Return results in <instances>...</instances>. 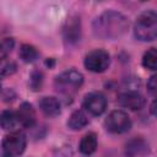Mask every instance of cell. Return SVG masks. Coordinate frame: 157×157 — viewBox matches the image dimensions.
Returning <instances> with one entry per match:
<instances>
[{
    "label": "cell",
    "mask_w": 157,
    "mask_h": 157,
    "mask_svg": "<svg viewBox=\"0 0 157 157\" xmlns=\"http://www.w3.org/2000/svg\"><path fill=\"white\" fill-rule=\"evenodd\" d=\"M128 27V18L123 13L112 10L101 13L92 23L93 33L102 39H117L126 32Z\"/></svg>",
    "instance_id": "6da1fadb"
},
{
    "label": "cell",
    "mask_w": 157,
    "mask_h": 157,
    "mask_svg": "<svg viewBox=\"0 0 157 157\" xmlns=\"http://www.w3.org/2000/svg\"><path fill=\"white\" fill-rule=\"evenodd\" d=\"M134 34L142 42L157 39V12L145 11L140 13L134 25Z\"/></svg>",
    "instance_id": "7a4b0ae2"
},
{
    "label": "cell",
    "mask_w": 157,
    "mask_h": 157,
    "mask_svg": "<svg viewBox=\"0 0 157 157\" xmlns=\"http://www.w3.org/2000/svg\"><path fill=\"white\" fill-rule=\"evenodd\" d=\"M83 83V76L77 70H66L58 75L54 80V86L58 92L64 94L75 93Z\"/></svg>",
    "instance_id": "3957f363"
},
{
    "label": "cell",
    "mask_w": 157,
    "mask_h": 157,
    "mask_svg": "<svg viewBox=\"0 0 157 157\" xmlns=\"http://www.w3.org/2000/svg\"><path fill=\"white\" fill-rule=\"evenodd\" d=\"M26 148V136L22 131H11L2 140V157H15Z\"/></svg>",
    "instance_id": "277c9868"
},
{
    "label": "cell",
    "mask_w": 157,
    "mask_h": 157,
    "mask_svg": "<svg viewBox=\"0 0 157 157\" xmlns=\"http://www.w3.org/2000/svg\"><path fill=\"white\" fill-rule=\"evenodd\" d=\"M104 126L109 132L123 134L131 128V120L124 110H113L104 120Z\"/></svg>",
    "instance_id": "5b68a950"
},
{
    "label": "cell",
    "mask_w": 157,
    "mask_h": 157,
    "mask_svg": "<svg viewBox=\"0 0 157 157\" xmlns=\"http://www.w3.org/2000/svg\"><path fill=\"white\" fill-rule=\"evenodd\" d=\"M85 67L92 72H103L110 64L109 54L103 49H94L85 58Z\"/></svg>",
    "instance_id": "8992f818"
},
{
    "label": "cell",
    "mask_w": 157,
    "mask_h": 157,
    "mask_svg": "<svg viewBox=\"0 0 157 157\" xmlns=\"http://www.w3.org/2000/svg\"><path fill=\"white\" fill-rule=\"evenodd\" d=\"M85 109L92 115H101L107 108V99L101 92H91L83 99Z\"/></svg>",
    "instance_id": "52a82bcc"
},
{
    "label": "cell",
    "mask_w": 157,
    "mask_h": 157,
    "mask_svg": "<svg viewBox=\"0 0 157 157\" xmlns=\"http://www.w3.org/2000/svg\"><path fill=\"white\" fill-rule=\"evenodd\" d=\"M118 103L123 108H128L131 110H139L145 104V98L135 92V91H128L124 93H120L118 97Z\"/></svg>",
    "instance_id": "ba28073f"
},
{
    "label": "cell",
    "mask_w": 157,
    "mask_h": 157,
    "mask_svg": "<svg viewBox=\"0 0 157 157\" xmlns=\"http://www.w3.org/2000/svg\"><path fill=\"white\" fill-rule=\"evenodd\" d=\"M150 152L148 144L142 137H134L125 146L126 157H144Z\"/></svg>",
    "instance_id": "9c48e42d"
},
{
    "label": "cell",
    "mask_w": 157,
    "mask_h": 157,
    "mask_svg": "<svg viewBox=\"0 0 157 157\" xmlns=\"http://www.w3.org/2000/svg\"><path fill=\"white\" fill-rule=\"evenodd\" d=\"M16 115H17L18 123L25 128H32L36 123V112H34L32 104H29L27 102H25L20 105Z\"/></svg>",
    "instance_id": "30bf717a"
},
{
    "label": "cell",
    "mask_w": 157,
    "mask_h": 157,
    "mask_svg": "<svg viewBox=\"0 0 157 157\" xmlns=\"http://www.w3.org/2000/svg\"><path fill=\"white\" fill-rule=\"evenodd\" d=\"M39 108L47 117H56L60 114V103L55 97H43L39 101Z\"/></svg>",
    "instance_id": "8fae6325"
},
{
    "label": "cell",
    "mask_w": 157,
    "mask_h": 157,
    "mask_svg": "<svg viewBox=\"0 0 157 157\" xmlns=\"http://www.w3.org/2000/svg\"><path fill=\"white\" fill-rule=\"evenodd\" d=\"M64 37L67 42H76L80 38V21L77 17H71L67 20L64 27Z\"/></svg>",
    "instance_id": "7c38bea8"
},
{
    "label": "cell",
    "mask_w": 157,
    "mask_h": 157,
    "mask_svg": "<svg viewBox=\"0 0 157 157\" xmlns=\"http://www.w3.org/2000/svg\"><path fill=\"white\" fill-rule=\"evenodd\" d=\"M87 124H88V118L82 110H75L67 120V126L71 130H81Z\"/></svg>",
    "instance_id": "4fadbf2b"
},
{
    "label": "cell",
    "mask_w": 157,
    "mask_h": 157,
    "mask_svg": "<svg viewBox=\"0 0 157 157\" xmlns=\"http://www.w3.org/2000/svg\"><path fill=\"white\" fill-rule=\"evenodd\" d=\"M97 148V136L94 132L86 134L80 142V151L83 155H91Z\"/></svg>",
    "instance_id": "5bb4252c"
},
{
    "label": "cell",
    "mask_w": 157,
    "mask_h": 157,
    "mask_svg": "<svg viewBox=\"0 0 157 157\" xmlns=\"http://www.w3.org/2000/svg\"><path fill=\"white\" fill-rule=\"evenodd\" d=\"M20 58L25 63H33L38 58V50L31 44H22L18 52Z\"/></svg>",
    "instance_id": "9a60e30c"
},
{
    "label": "cell",
    "mask_w": 157,
    "mask_h": 157,
    "mask_svg": "<svg viewBox=\"0 0 157 157\" xmlns=\"http://www.w3.org/2000/svg\"><path fill=\"white\" fill-rule=\"evenodd\" d=\"M142 65L147 70H157V48H150L144 54Z\"/></svg>",
    "instance_id": "2e32d148"
},
{
    "label": "cell",
    "mask_w": 157,
    "mask_h": 157,
    "mask_svg": "<svg viewBox=\"0 0 157 157\" xmlns=\"http://www.w3.org/2000/svg\"><path fill=\"white\" fill-rule=\"evenodd\" d=\"M18 123L17 115L11 110H4L1 113V126L4 130H12Z\"/></svg>",
    "instance_id": "e0dca14e"
},
{
    "label": "cell",
    "mask_w": 157,
    "mask_h": 157,
    "mask_svg": "<svg viewBox=\"0 0 157 157\" xmlns=\"http://www.w3.org/2000/svg\"><path fill=\"white\" fill-rule=\"evenodd\" d=\"M13 45H15V42L12 38H4L2 42H1V47H0V56L1 59L4 60L9 54L10 52L13 49Z\"/></svg>",
    "instance_id": "ac0fdd59"
},
{
    "label": "cell",
    "mask_w": 157,
    "mask_h": 157,
    "mask_svg": "<svg viewBox=\"0 0 157 157\" xmlns=\"http://www.w3.org/2000/svg\"><path fill=\"white\" fill-rule=\"evenodd\" d=\"M42 82H43V75L40 71H33L31 74V78H29V86L33 91H38L42 87Z\"/></svg>",
    "instance_id": "d6986e66"
},
{
    "label": "cell",
    "mask_w": 157,
    "mask_h": 157,
    "mask_svg": "<svg viewBox=\"0 0 157 157\" xmlns=\"http://www.w3.org/2000/svg\"><path fill=\"white\" fill-rule=\"evenodd\" d=\"M15 71H16V64L12 63V61L4 63L2 66H1V76L2 77L7 76V75H12Z\"/></svg>",
    "instance_id": "ffe728a7"
},
{
    "label": "cell",
    "mask_w": 157,
    "mask_h": 157,
    "mask_svg": "<svg viewBox=\"0 0 157 157\" xmlns=\"http://www.w3.org/2000/svg\"><path fill=\"white\" fill-rule=\"evenodd\" d=\"M147 88H148V91L152 94L157 96V74L156 75H152L150 77V80L147 82Z\"/></svg>",
    "instance_id": "44dd1931"
},
{
    "label": "cell",
    "mask_w": 157,
    "mask_h": 157,
    "mask_svg": "<svg viewBox=\"0 0 157 157\" xmlns=\"http://www.w3.org/2000/svg\"><path fill=\"white\" fill-rule=\"evenodd\" d=\"M150 110H151V113H152L155 117H157V99H155V101L151 103Z\"/></svg>",
    "instance_id": "7402d4cb"
}]
</instances>
